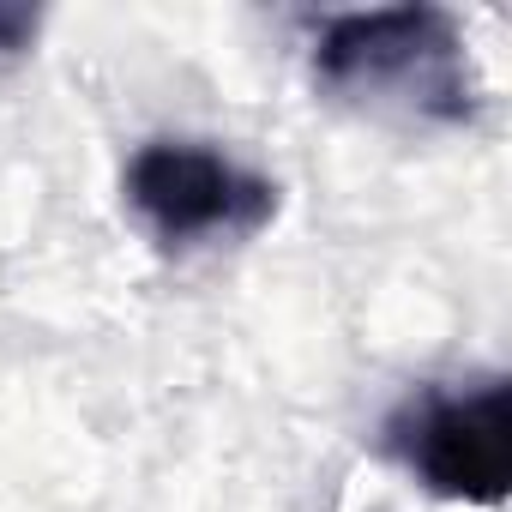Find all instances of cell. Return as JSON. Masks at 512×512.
<instances>
[{
    "instance_id": "6da1fadb",
    "label": "cell",
    "mask_w": 512,
    "mask_h": 512,
    "mask_svg": "<svg viewBox=\"0 0 512 512\" xmlns=\"http://www.w3.org/2000/svg\"><path fill=\"white\" fill-rule=\"evenodd\" d=\"M314 85L332 103L386 121L470 127L482 115V79L470 43L446 7H368L320 19Z\"/></svg>"
},
{
    "instance_id": "7a4b0ae2",
    "label": "cell",
    "mask_w": 512,
    "mask_h": 512,
    "mask_svg": "<svg viewBox=\"0 0 512 512\" xmlns=\"http://www.w3.org/2000/svg\"><path fill=\"white\" fill-rule=\"evenodd\" d=\"M121 193L169 253H187L205 241H247L278 217V181L253 175L235 157L193 139L139 145L121 175Z\"/></svg>"
},
{
    "instance_id": "3957f363",
    "label": "cell",
    "mask_w": 512,
    "mask_h": 512,
    "mask_svg": "<svg viewBox=\"0 0 512 512\" xmlns=\"http://www.w3.org/2000/svg\"><path fill=\"white\" fill-rule=\"evenodd\" d=\"M392 458L440 500L500 506L512 482V398L506 380H482L470 392L428 386L386 416Z\"/></svg>"
},
{
    "instance_id": "277c9868",
    "label": "cell",
    "mask_w": 512,
    "mask_h": 512,
    "mask_svg": "<svg viewBox=\"0 0 512 512\" xmlns=\"http://www.w3.org/2000/svg\"><path fill=\"white\" fill-rule=\"evenodd\" d=\"M43 31L37 7H19V0H0V55H25Z\"/></svg>"
}]
</instances>
